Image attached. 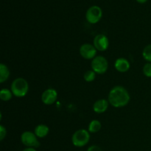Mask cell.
I'll list each match as a JSON object with an SVG mask.
<instances>
[{
  "label": "cell",
  "mask_w": 151,
  "mask_h": 151,
  "mask_svg": "<svg viewBox=\"0 0 151 151\" xmlns=\"http://www.w3.org/2000/svg\"><path fill=\"white\" fill-rule=\"evenodd\" d=\"M129 101V93L124 87L117 86L114 87L109 92V102L114 107H124L128 104Z\"/></svg>",
  "instance_id": "6da1fadb"
},
{
  "label": "cell",
  "mask_w": 151,
  "mask_h": 151,
  "mask_svg": "<svg viewBox=\"0 0 151 151\" xmlns=\"http://www.w3.org/2000/svg\"><path fill=\"white\" fill-rule=\"evenodd\" d=\"M29 91V85L25 79L19 78L15 79L11 84V91L16 97H24Z\"/></svg>",
  "instance_id": "7a4b0ae2"
},
{
  "label": "cell",
  "mask_w": 151,
  "mask_h": 151,
  "mask_svg": "<svg viewBox=\"0 0 151 151\" xmlns=\"http://www.w3.org/2000/svg\"><path fill=\"white\" fill-rule=\"evenodd\" d=\"M90 139V135L88 131L85 129H80L75 131L72 137V144L75 147H81L86 145Z\"/></svg>",
  "instance_id": "3957f363"
},
{
  "label": "cell",
  "mask_w": 151,
  "mask_h": 151,
  "mask_svg": "<svg viewBox=\"0 0 151 151\" xmlns=\"http://www.w3.org/2000/svg\"><path fill=\"white\" fill-rule=\"evenodd\" d=\"M109 67V63L106 58L103 56L95 57L91 61V68L92 70L97 74H104L107 71Z\"/></svg>",
  "instance_id": "277c9868"
},
{
  "label": "cell",
  "mask_w": 151,
  "mask_h": 151,
  "mask_svg": "<svg viewBox=\"0 0 151 151\" xmlns=\"http://www.w3.org/2000/svg\"><path fill=\"white\" fill-rule=\"evenodd\" d=\"M103 16L102 9L99 6L93 5L87 10L86 19L90 24H96L101 19Z\"/></svg>",
  "instance_id": "5b68a950"
},
{
  "label": "cell",
  "mask_w": 151,
  "mask_h": 151,
  "mask_svg": "<svg viewBox=\"0 0 151 151\" xmlns=\"http://www.w3.org/2000/svg\"><path fill=\"white\" fill-rule=\"evenodd\" d=\"M21 140L24 145L28 147H38L40 146V142L37 139L35 133L30 131H25L21 136Z\"/></svg>",
  "instance_id": "8992f818"
},
{
  "label": "cell",
  "mask_w": 151,
  "mask_h": 151,
  "mask_svg": "<svg viewBox=\"0 0 151 151\" xmlns=\"http://www.w3.org/2000/svg\"><path fill=\"white\" fill-rule=\"evenodd\" d=\"M97 53V50L94 45L84 44L80 48V54L85 59H94Z\"/></svg>",
  "instance_id": "52a82bcc"
},
{
  "label": "cell",
  "mask_w": 151,
  "mask_h": 151,
  "mask_svg": "<svg viewBox=\"0 0 151 151\" xmlns=\"http://www.w3.org/2000/svg\"><path fill=\"white\" fill-rule=\"evenodd\" d=\"M94 46L99 51H106L109 46V38L103 34L97 35L94 38Z\"/></svg>",
  "instance_id": "ba28073f"
},
{
  "label": "cell",
  "mask_w": 151,
  "mask_h": 151,
  "mask_svg": "<svg viewBox=\"0 0 151 151\" xmlns=\"http://www.w3.org/2000/svg\"><path fill=\"white\" fill-rule=\"evenodd\" d=\"M58 93L53 88H48L43 92L41 95V100L46 105H52L56 101Z\"/></svg>",
  "instance_id": "9c48e42d"
},
{
  "label": "cell",
  "mask_w": 151,
  "mask_h": 151,
  "mask_svg": "<svg viewBox=\"0 0 151 151\" xmlns=\"http://www.w3.org/2000/svg\"><path fill=\"white\" fill-rule=\"evenodd\" d=\"M109 102L105 99L97 100L93 105V110L95 113L97 114L104 113L109 108Z\"/></svg>",
  "instance_id": "30bf717a"
},
{
  "label": "cell",
  "mask_w": 151,
  "mask_h": 151,
  "mask_svg": "<svg viewBox=\"0 0 151 151\" xmlns=\"http://www.w3.org/2000/svg\"><path fill=\"white\" fill-rule=\"evenodd\" d=\"M114 67L118 72H126L130 69V63L128 60L123 58H120L116 60L114 63Z\"/></svg>",
  "instance_id": "8fae6325"
},
{
  "label": "cell",
  "mask_w": 151,
  "mask_h": 151,
  "mask_svg": "<svg viewBox=\"0 0 151 151\" xmlns=\"http://www.w3.org/2000/svg\"><path fill=\"white\" fill-rule=\"evenodd\" d=\"M49 131H50V129L48 127L42 124L37 125L35 128V134L37 137H39V138H44L47 137L49 134Z\"/></svg>",
  "instance_id": "7c38bea8"
},
{
  "label": "cell",
  "mask_w": 151,
  "mask_h": 151,
  "mask_svg": "<svg viewBox=\"0 0 151 151\" xmlns=\"http://www.w3.org/2000/svg\"><path fill=\"white\" fill-rule=\"evenodd\" d=\"M10 77V70L4 63L0 64V83H2Z\"/></svg>",
  "instance_id": "4fadbf2b"
},
{
  "label": "cell",
  "mask_w": 151,
  "mask_h": 151,
  "mask_svg": "<svg viewBox=\"0 0 151 151\" xmlns=\"http://www.w3.org/2000/svg\"><path fill=\"white\" fill-rule=\"evenodd\" d=\"M100 129H101V123L97 119L92 120L88 125V131L90 133H97Z\"/></svg>",
  "instance_id": "5bb4252c"
},
{
  "label": "cell",
  "mask_w": 151,
  "mask_h": 151,
  "mask_svg": "<svg viewBox=\"0 0 151 151\" xmlns=\"http://www.w3.org/2000/svg\"><path fill=\"white\" fill-rule=\"evenodd\" d=\"M12 94L11 91L7 88H3L0 91V98L2 101H9L12 98Z\"/></svg>",
  "instance_id": "9a60e30c"
},
{
  "label": "cell",
  "mask_w": 151,
  "mask_h": 151,
  "mask_svg": "<svg viewBox=\"0 0 151 151\" xmlns=\"http://www.w3.org/2000/svg\"><path fill=\"white\" fill-rule=\"evenodd\" d=\"M142 56L147 61L151 63V44L146 46L142 52Z\"/></svg>",
  "instance_id": "2e32d148"
},
{
  "label": "cell",
  "mask_w": 151,
  "mask_h": 151,
  "mask_svg": "<svg viewBox=\"0 0 151 151\" xmlns=\"http://www.w3.org/2000/svg\"><path fill=\"white\" fill-rule=\"evenodd\" d=\"M96 73L93 70H88L85 72L83 75L84 80L86 82H92L94 79H95Z\"/></svg>",
  "instance_id": "e0dca14e"
},
{
  "label": "cell",
  "mask_w": 151,
  "mask_h": 151,
  "mask_svg": "<svg viewBox=\"0 0 151 151\" xmlns=\"http://www.w3.org/2000/svg\"><path fill=\"white\" fill-rule=\"evenodd\" d=\"M143 74L147 78H151V63H147L143 66Z\"/></svg>",
  "instance_id": "ac0fdd59"
},
{
  "label": "cell",
  "mask_w": 151,
  "mask_h": 151,
  "mask_svg": "<svg viewBox=\"0 0 151 151\" xmlns=\"http://www.w3.org/2000/svg\"><path fill=\"white\" fill-rule=\"evenodd\" d=\"M7 135V131L6 128L3 125H0V140L2 141L4 139V137Z\"/></svg>",
  "instance_id": "d6986e66"
},
{
  "label": "cell",
  "mask_w": 151,
  "mask_h": 151,
  "mask_svg": "<svg viewBox=\"0 0 151 151\" xmlns=\"http://www.w3.org/2000/svg\"><path fill=\"white\" fill-rule=\"evenodd\" d=\"M87 151H103V150H102V149L100 148L99 146L92 145V146H91V147H88Z\"/></svg>",
  "instance_id": "ffe728a7"
},
{
  "label": "cell",
  "mask_w": 151,
  "mask_h": 151,
  "mask_svg": "<svg viewBox=\"0 0 151 151\" xmlns=\"http://www.w3.org/2000/svg\"><path fill=\"white\" fill-rule=\"evenodd\" d=\"M23 151H36V150L33 148V147H27V148L24 149Z\"/></svg>",
  "instance_id": "44dd1931"
},
{
  "label": "cell",
  "mask_w": 151,
  "mask_h": 151,
  "mask_svg": "<svg viewBox=\"0 0 151 151\" xmlns=\"http://www.w3.org/2000/svg\"><path fill=\"white\" fill-rule=\"evenodd\" d=\"M137 1L140 4H143V3H145L147 0H137Z\"/></svg>",
  "instance_id": "7402d4cb"
}]
</instances>
